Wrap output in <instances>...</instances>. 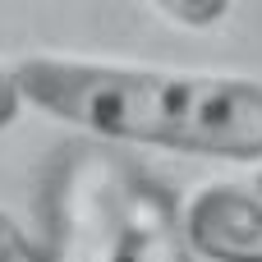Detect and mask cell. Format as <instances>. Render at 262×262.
Returning <instances> with one entry per match:
<instances>
[{"label": "cell", "instance_id": "obj_5", "mask_svg": "<svg viewBox=\"0 0 262 262\" xmlns=\"http://www.w3.org/2000/svg\"><path fill=\"white\" fill-rule=\"evenodd\" d=\"M23 106H28V97H23V88H18V74H14V64L0 60V134L18 124Z\"/></svg>", "mask_w": 262, "mask_h": 262}, {"label": "cell", "instance_id": "obj_7", "mask_svg": "<svg viewBox=\"0 0 262 262\" xmlns=\"http://www.w3.org/2000/svg\"><path fill=\"white\" fill-rule=\"evenodd\" d=\"M101 262H111V258H101Z\"/></svg>", "mask_w": 262, "mask_h": 262}, {"label": "cell", "instance_id": "obj_6", "mask_svg": "<svg viewBox=\"0 0 262 262\" xmlns=\"http://www.w3.org/2000/svg\"><path fill=\"white\" fill-rule=\"evenodd\" d=\"M253 189H258V193H262V166H258V175H253Z\"/></svg>", "mask_w": 262, "mask_h": 262}, {"label": "cell", "instance_id": "obj_2", "mask_svg": "<svg viewBox=\"0 0 262 262\" xmlns=\"http://www.w3.org/2000/svg\"><path fill=\"white\" fill-rule=\"evenodd\" d=\"M180 226L198 262H262V193L253 184H203Z\"/></svg>", "mask_w": 262, "mask_h": 262}, {"label": "cell", "instance_id": "obj_1", "mask_svg": "<svg viewBox=\"0 0 262 262\" xmlns=\"http://www.w3.org/2000/svg\"><path fill=\"white\" fill-rule=\"evenodd\" d=\"M14 74L32 111L88 138L262 166V78L74 51L18 55Z\"/></svg>", "mask_w": 262, "mask_h": 262}, {"label": "cell", "instance_id": "obj_4", "mask_svg": "<svg viewBox=\"0 0 262 262\" xmlns=\"http://www.w3.org/2000/svg\"><path fill=\"white\" fill-rule=\"evenodd\" d=\"M0 262H60L41 239H32L18 221H14V212H5L0 207Z\"/></svg>", "mask_w": 262, "mask_h": 262}, {"label": "cell", "instance_id": "obj_3", "mask_svg": "<svg viewBox=\"0 0 262 262\" xmlns=\"http://www.w3.org/2000/svg\"><path fill=\"white\" fill-rule=\"evenodd\" d=\"M161 23L184 28V32H207L230 18V0H152L147 5Z\"/></svg>", "mask_w": 262, "mask_h": 262}]
</instances>
